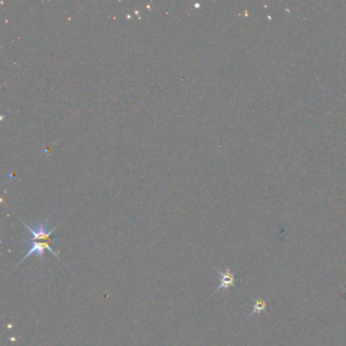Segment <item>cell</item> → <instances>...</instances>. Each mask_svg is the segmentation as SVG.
Returning a JSON list of instances; mask_svg holds the SVG:
<instances>
[{"instance_id":"3","label":"cell","mask_w":346,"mask_h":346,"mask_svg":"<svg viewBox=\"0 0 346 346\" xmlns=\"http://www.w3.org/2000/svg\"><path fill=\"white\" fill-rule=\"evenodd\" d=\"M252 300L254 301V307H253V311L252 313L248 316V318H251L253 315L255 314H261L262 312H266L267 309V304L264 299L261 298H255L252 297Z\"/></svg>"},{"instance_id":"1","label":"cell","mask_w":346,"mask_h":346,"mask_svg":"<svg viewBox=\"0 0 346 346\" xmlns=\"http://www.w3.org/2000/svg\"><path fill=\"white\" fill-rule=\"evenodd\" d=\"M58 240H51V241H34V240H28L27 243L30 245L29 246V251L28 253L22 258V260L16 265L15 268H17L19 265H21L25 260H27V259L32 256L33 254H37V256L39 258H41V260L42 262L44 263L45 262V255H44V251L45 250H48L50 253H52L56 258H58L59 260H60V258H59V254L56 253L52 248H51V244L52 243H55L57 242Z\"/></svg>"},{"instance_id":"2","label":"cell","mask_w":346,"mask_h":346,"mask_svg":"<svg viewBox=\"0 0 346 346\" xmlns=\"http://www.w3.org/2000/svg\"><path fill=\"white\" fill-rule=\"evenodd\" d=\"M218 270L220 276H221V284L218 286L212 294H214L215 292H218L222 289L228 290L230 287H235L236 286V277H235V273L232 272L230 267H227L225 271H221L220 269L216 268Z\"/></svg>"}]
</instances>
